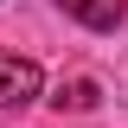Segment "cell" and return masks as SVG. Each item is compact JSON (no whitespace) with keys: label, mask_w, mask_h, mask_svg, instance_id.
<instances>
[{"label":"cell","mask_w":128,"mask_h":128,"mask_svg":"<svg viewBox=\"0 0 128 128\" xmlns=\"http://www.w3.org/2000/svg\"><path fill=\"white\" fill-rule=\"evenodd\" d=\"M58 102H70V109H90V102H96V83H90V77L64 83V90H58Z\"/></svg>","instance_id":"obj_3"},{"label":"cell","mask_w":128,"mask_h":128,"mask_svg":"<svg viewBox=\"0 0 128 128\" xmlns=\"http://www.w3.org/2000/svg\"><path fill=\"white\" fill-rule=\"evenodd\" d=\"M45 96V70L32 58H13V51H0V109H26Z\"/></svg>","instance_id":"obj_1"},{"label":"cell","mask_w":128,"mask_h":128,"mask_svg":"<svg viewBox=\"0 0 128 128\" xmlns=\"http://www.w3.org/2000/svg\"><path fill=\"white\" fill-rule=\"evenodd\" d=\"M58 6L77 19V26H90V32H115L122 13H128V0H58Z\"/></svg>","instance_id":"obj_2"}]
</instances>
